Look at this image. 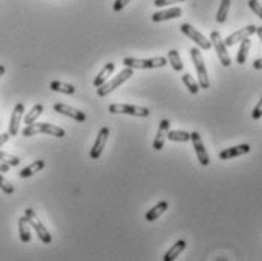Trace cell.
Here are the masks:
<instances>
[{
    "label": "cell",
    "mask_w": 262,
    "mask_h": 261,
    "mask_svg": "<svg viewBox=\"0 0 262 261\" xmlns=\"http://www.w3.org/2000/svg\"><path fill=\"white\" fill-rule=\"evenodd\" d=\"M108 137H109V128H106V126L100 128L99 135H97V138H96V141H94V144H93V149H91V152H90V157H91L93 160H99V158H100V155H102V152H103V149H105V146H106Z\"/></svg>",
    "instance_id": "cell-10"
},
{
    "label": "cell",
    "mask_w": 262,
    "mask_h": 261,
    "mask_svg": "<svg viewBox=\"0 0 262 261\" xmlns=\"http://www.w3.org/2000/svg\"><path fill=\"white\" fill-rule=\"evenodd\" d=\"M170 131V122L168 120H161L159 123V129L156 132V137L153 140V149L155 151H161L164 147V143H165V138H167V134Z\"/></svg>",
    "instance_id": "cell-14"
},
{
    "label": "cell",
    "mask_w": 262,
    "mask_h": 261,
    "mask_svg": "<svg viewBox=\"0 0 262 261\" xmlns=\"http://www.w3.org/2000/svg\"><path fill=\"white\" fill-rule=\"evenodd\" d=\"M185 246H187V242H185V240H179V242H176V243L170 248V251H168V252H165V255H164V261L176 260V258L182 254V251L185 249Z\"/></svg>",
    "instance_id": "cell-21"
},
{
    "label": "cell",
    "mask_w": 262,
    "mask_h": 261,
    "mask_svg": "<svg viewBox=\"0 0 262 261\" xmlns=\"http://www.w3.org/2000/svg\"><path fill=\"white\" fill-rule=\"evenodd\" d=\"M168 62L171 64L173 70H176V71H182V70H184V64H182L181 55H179V52L174 50V49L168 52Z\"/></svg>",
    "instance_id": "cell-26"
},
{
    "label": "cell",
    "mask_w": 262,
    "mask_h": 261,
    "mask_svg": "<svg viewBox=\"0 0 262 261\" xmlns=\"http://www.w3.org/2000/svg\"><path fill=\"white\" fill-rule=\"evenodd\" d=\"M256 33H258L259 40H261V41H262V26H261V27H256Z\"/></svg>",
    "instance_id": "cell-38"
},
{
    "label": "cell",
    "mask_w": 262,
    "mask_h": 261,
    "mask_svg": "<svg viewBox=\"0 0 262 261\" xmlns=\"http://www.w3.org/2000/svg\"><path fill=\"white\" fill-rule=\"evenodd\" d=\"M50 88L53 91L64 93V94H74V91H76V88L71 84H65V82H61V81H53L50 84Z\"/></svg>",
    "instance_id": "cell-24"
},
{
    "label": "cell",
    "mask_w": 262,
    "mask_h": 261,
    "mask_svg": "<svg viewBox=\"0 0 262 261\" xmlns=\"http://www.w3.org/2000/svg\"><path fill=\"white\" fill-rule=\"evenodd\" d=\"M256 27H258V26H255V24H249V26H246V27H243V29H240V30L231 33V35L225 40V44H226L228 47H232V46H235L237 43H241L244 38H250L253 33H256Z\"/></svg>",
    "instance_id": "cell-9"
},
{
    "label": "cell",
    "mask_w": 262,
    "mask_h": 261,
    "mask_svg": "<svg viewBox=\"0 0 262 261\" xmlns=\"http://www.w3.org/2000/svg\"><path fill=\"white\" fill-rule=\"evenodd\" d=\"M191 141H193V146H194V151L197 154V158H199V163L202 166H208L209 164V155L205 149V144L202 141V137L199 132H191Z\"/></svg>",
    "instance_id": "cell-11"
},
{
    "label": "cell",
    "mask_w": 262,
    "mask_h": 261,
    "mask_svg": "<svg viewBox=\"0 0 262 261\" xmlns=\"http://www.w3.org/2000/svg\"><path fill=\"white\" fill-rule=\"evenodd\" d=\"M115 70V64L114 62H108V64H105V67L102 68V71L96 76V79H94V87L96 88H99L100 85H103L108 79H109V76L112 74V71Z\"/></svg>",
    "instance_id": "cell-18"
},
{
    "label": "cell",
    "mask_w": 262,
    "mask_h": 261,
    "mask_svg": "<svg viewBox=\"0 0 262 261\" xmlns=\"http://www.w3.org/2000/svg\"><path fill=\"white\" fill-rule=\"evenodd\" d=\"M129 2H132V0H115L112 8H114V11H121V9H123Z\"/></svg>",
    "instance_id": "cell-34"
},
{
    "label": "cell",
    "mask_w": 262,
    "mask_h": 261,
    "mask_svg": "<svg viewBox=\"0 0 262 261\" xmlns=\"http://www.w3.org/2000/svg\"><path fill=\"white\" fill-rule=\"evenodd\" d=\"M0 190L3 193H6V195H12L14 193V185L3 175H0Z\"/></svg>",
    "instance_id": "cell-30"
},
{
    "label": "cell",
    "mask_w": 262,
    "mask_h": 261,
    "mask_svg": "<svg viewBox=\"0 0 262 261\" xmlns=\"http://www.w3.org/2000/svg\"><path fill=\"white\" fill-rule=\"evenodd\" d=\"M23 113H24V105L23 103H17L14 111H12L11 122H9V131L8 132H9L11 137H15L20 132V122L23 119Z\"/></svg>",
    "instance_id": "cell-12"
},
{
    "label": "cell",
    "mask_w": 262,
    "mask_h": 261,
    "mask_svg": "<svg viewBox=\"0 0 262 261\" xmlns=\"http://www.w3.org/2000/svg\"><path fill=\"white\" fill-rule=\"evenodd\" d=\"M42 113H44V106H42L41 103L33 105V106H32V109L26 114V117H24V123H26V125H32V123H35V122H36V119H38Z\"/></svg>",
    "instance_id": "cell-23"
},
{
    "label": "cell",
    "mask_w": 262,
    "mask_h": 261,
    "mask_svg": "<svg viewBox=\"0 0 262 261\" xmlns=\"http://www.w3.org/2000/svg\"><path fill=\"white\" fill-rule=\"evenodd\" d=\"M5 71H6V68H5V65H2V64H0V78H2L3 74H5Z\"/></svg>",
    "instance_id": "cell-39"
},
{
    "label": "cell",
    "mask_w": 262,
    "mask_h": 261,
    "mask_svg": "<svg viewBox=\"0 0 262 261\" xmlns=\"http://www.w3.org/2000/svg\"><path fill=\"white\" fill-rule=\"evenodd\" d=\"M181 30H182V33H185L190 40H193L200 49L209 50V49L212 47L211 40H208L203 33H200V32H199L194 26H191L190 23H184V24L181 26Z\"/></svg>",
    "instance_id": "cell-8"
},
{
    "label": "cell",
    "mask_w": 262,
    "mask_h": 261,
    "mask_svg": "<svg viewBox=\"0 0 262 261\" xmlns=\"http://www.w3.org/2000/svg\"><path fill=\"white\" fill-rule=\"evenodd\" d=\"M168 210V202H165V201H161V202H158L152 210H149L147 211V214H146V220L147 222H155L156 219H159L165 211Z\"/></svg>",
    "instance_id": "cell-17"
},
{
    "label": "cell",
    "mask_w": 262,
    "mask_h": 261,
    "mask_svg": "<svg viewBox=\"0 0 262 261\" xmlns=\"http://www.w3.org/2000/svg\"><path fill=\"white\" fill-rule=\"evenodd\" d=\"M167 138L170 141H181V143H187L191 140V134L185 132V131H168Z\"/></svg>",
    "instance_id": "cell-25"
},
{
    "label": "cell",
    "mask_w": 262,
    "mask_h": 261,
    "mask_svg": "<svg viewBox=\"0 0 262 261\" xmlns=\"http://www.w3.org/2000/svg\"><path fill=\"white\" fill-rule=\"evenodd\" d=\"M132 76H134V68H129V67L123 68L117 76H114L111 81H106L103 85H100L97 88V96L99 97H105V96L111 94L115 88H118L121 84H124L126 81H129Z\"/></svg>",
    "instance_id": "cell-2"
},
{
    "label": "cell",
    "mask_w": 262,
    "mask_h": 261,
    "mask_svg": "<svg viewBox=\"0 0 262 261\" xmlns=\"http://www.w3.org/2000/svg\"><path fill=\"white\" fill-rule=\"evenodd\" d=\"M182 15V9L179 6L170 8V9H164V11H158L153 12L152 15V21L159 23V21H165V20H171V18H178Z\"/></svg>",
    "instance_id": "cell-15"
},
{
    "label": "cell",
    "mask_w": 262,
    "mask_h": 261,
    "mask_svg": "<svg viewBox=\"0 0 262 261\" xmlns=\"http://www.w3.org/2000/svg\"><path fill=\"white\" fill-rule=\"evenodd\" d=\"M190 55H191V59L196 65V70H197V76H199V87L206 90L209 88L211 82H209V76H208V71H206V65H205V61H203V56H202V52L197 49V47H193L190 50Z\"/></svg>",
    "instance_id": "cell-3"
},
{
    "label": "cell",
    "mask_w": 262,
    "mask_h": 261,
    "mask_svg": "<svg viewBox=\"0 0 262 261\" xmlns=\"http://www.w3.org/2000/svg\"><path fill=\"white\" fill-rule=\"evenodd\" d=\"M229 8H231V0H222L219 12H217V21L219 23H225L229 14Z\"/></svg>",
    "instance_id": "cell-28"
},
{
    "label": "cell",
    "mask_w": 262,
    "mask_h": 261,
    "mask_svg": "<svg viewBox=\"0 0 262 261\" xmlns=\"http://www.w3.org/2000/svg\"><path fill=\"white\" fill-rule=\"evenodd\" d=\"M123 64L129 68H161L167 64L164 56H156L150 59H138V58H124Z\"/></svg>",
    "instance_id": "cell-4"
},
{
    "label": "cell",
    "mask_w": 262,
    "mask_h": 261,
    "mask_svg": "<svg viewBox=\"0 0 262 261\" xmlns=\"http://www.w3.org/2000/svg\"><path fill=\"white\" fill-rule=\"evenodd\" d=\"M44 166H46V163H44L42 160H36V161H33L32 164H29L27 167H24V169L20 172V178H30L32 175H35V173H38L39 170H42Z\"/></svg>",
    "instance_id": "cell-20"
},
{
    "label": "cell",
    "mask_w": 262,
    "mask_h": 261,
    "mask_svg": "<svg viewBox=\"0 0 262 261\" xmlns=\"http://www.w3.org/2000/svg\"><path fill=\"white\" fill-rule=\"evenodd\" d=\"M18 234H20V240L23 243L30 242V223L26 216L18 219Z\"/></svg>",
    "instance_id": "cell-19"
},
{
    "label": "cell",
    "mask_w": 262,
    "mask_h": 261,
    "mask_svg": "<svg viewBox=\"0 0 262 261\" xmlns=\"http://www.w3.org/2000/svg\"><path fill=\"white\" fill-rule=\"evenodd\" d=\"M250 47H252V41L249 38H244L241 41V46H240V50L237 53V62L238 64H244L247 61V56H249V52H250Z\"/></svg>",
    "instance_id": "cell-22"
},
{
    "label": "cell",
    "mask_w": 262,
    "mask_h": 261,
    "mask_svg": "<svg viewBox=\"0 0 262 261\" xmlns=\"http://www.w3.org/2000/svg\"><path fill=\"white\" fill-rule=\"evenodd\" d=\"M261 117H262V97H261V100L258 102V105L255 106L253 113H252V119H253V120H259Z\"/></svg>",
    "instance_id": "cell-33"
},
{
    "label": "cell",
    "mask_w": 262,
    "mask_h": 261,
    "mask_svg": "<svg viewBox=\"0 0 262 261\" xmlns=\"http://www.w3.org/2000/svg\"><path fill=\"white\" fill-rule=\"evenodd\" d=\"M36 134H49L58 138L65 137V131L56 125H50V123H32V125H26V128L21 131L23 137H32Z\"/></svg>",
    "instance_id": "cell-1"
},
{
    "label": "cell",
    "mask_w": 262,
    "mask_h": 261,
    "mask_svg": "<svg viewBox=\"0 0 262 261\" xmlns=\"http://www.w3.org/2000/svg\"><path fill=\"white\" fill-rule=\"evenodd\" d=\"M211 43L214 44V49L219 55V59L222 62V65L225 67H229L232 64V59L229 56V52H228V46L225 44V40L222 38L220 32L219 30H212L211 32Z\"/></svg>",
    "instance_id": "cell-7"
},
{
    "label": "cell",
    "mask_w": 262,
    "mask_h": 261,
    "mask_svg": "<svg viewBox=\"0 0 262 261\" xmlns=\"http://www.w3.org/2000/svg\"><path fill=\"white\" fill-rule=\"evenodd\" d=\"M249 152H250V146L249 144H240V146H234V147L222 151L220 152V158L222 160H231V158H235V157H240V155H246Z\"/></svg>",
    "instance_id": "cell-16"
},
{
    "label": "cell",
    "mask_w": 262,
    "mask_h": 261,
    "mask_svg": "<svg viewBox=\"0 0 262 261\" xmlns=\"http://www.w3.org/2000/svg\"><path fill=\"white\" fill-rule=\"evenodd\" d=\"M253 68H256V70H262V58L256 59V61L253 62Z\"/></svg>",
    "instance_id": "cell-37"
},
{
    "label": "cell",
    "mask_w": 262,
    "mask_h": 261,
    "mask_svg": "<svg viewBox=\"0 0 262 261\" xmlns=\"http://www.w3.org/2000/svg\"><path fill=\"white\" fill-rule=\"evenodd\" d=\"M9 137H11V135H9V132H3V134H0V147H2L8 140H9Z\"/></svg>",
    "instance_id": "cell-35"
},
{
    "label": "cell",
    "mask_w": 262,
    "mask_h": 261,
    "mask_svg": "<svg viewBox=\"0 0 262 261\" xmlns=\"http://www.w3.org/2000/svg\"><path fill=\"white\" fill-rule=\"evenodd\" d=\"M24 216L27 217V220H29L30 227H32V228H33V231L36 233V236L39 237V240H41L42 243L49 245V243L52 242V236H50V233L47 231V228L44 227V223L39 220V217L36 216L35 210L27 208V210L24 211Z\"/></svg>",
    "instance_id": "cell-5"
},
{
    "label": "cell",
    "mask_w": 262,
    "mask_h": 261,
    "mask_svg": "<svg viewBox=\"0 0 262 261\" xmlns=\"http://www.w3.org/2000/svg\"><path fill=\"white\" fill-rule=\"evenodd\" d=\"M249 8L262 20V5L258 0H249Z\"/></svg>",
    "instance_id": "cell-31"
},
{
    "label": "cell",
    "mask_w": 262,
    "mask_h": 261,
    "mask_svg": "<svg viewBox=\"0 0 262 261\" xmlns=\"http://www.w3.org/2000/svg\"><path fill=\"white\" fill-rule=\"evenodd\" d=\"M182 82L185 84V87L188 88V91H190L191 94H197V93H199L200 87H199V84L194 81V78H193L190 73H185V74L182 76Z\"/></svg>",
    "instance_id": "cell-27"
},
{
    "label": "cell",
    "mask_w": 262,
    "mask_h": 261,
    "mask_svg": "<svg viewBox=\"0 0 262 261\" xmlns=\"http://www.w3.org/2000/svg\"><path fill=\"white\" fill-rule=\"evenodd\" d=\"M108 109L111 114H129V116H137V117H149L150 116L149 108L127 105V103H111Z\"/></svg>",
    "instance_id": "cell-6"
},
{
    "label": "cell",
    "mask_w": 262,
    "mask_h": 261,
    "mask_svg": "<svg viewBox=\"0 0 262 261\" xmlns=\"http://www.w3.org/2000/svg\"><path fill=\"white\" fill-rule=\"evenodd\" d=\"M53 109H55L56 113L62 114V116L71 117V119L76 120V122H85V119H86V116H85L82 111L74 109V108H71V106H68V105H65V103H55V105H53Z\"/></svg>",
    "instance_id": "cell-13"
},
{
    "label": "cell",
    "mask_w": 262,
    "mask_h": 261,
    "mask_svg": "<svg viewBox=\"0 0 262 261\" xmlns=\"http://www.w3.org/2000/svg\"><path fill=\"white\" fill-rule=\"evenodd\" d=\"M8 172H9V166L0 161V173H8Z\"/></svg>",
    "instance_id": "cell-36"
},
{
    "label": "cell",
    "mask_w": 262,
    "mask_h": 261,
    "mask_svg": "<svg viewBox=\"0 0 262 261\" xmlns=\"http://www.w3.org/2000/svg\"><path fill=\"white\" fill-rule=\"evenodd\" d=\"M185 0H155L153 5L158 6V8H164V6H170V5H174V3H182Z\"/></svg>",
    "instance_id": "cell-32"
},
{
    "label": "cell",
    "mask_w": 262,
    "mask_h": 261,
    "mask_svg": "<svg viewBox=\"0 0 262 261\" xmlns=\"http://www.w3.org/2000/svg\"><path fill=\"white\" fill-rule=\"evenodd\" d=\"M0 161H3L5 164H8L9 167H17L20 166V158L11 155V154H6V152H2L0 151Z\"/></svg>",
    "instance_id": "cell-29"
}]
</instances>
